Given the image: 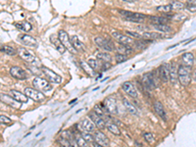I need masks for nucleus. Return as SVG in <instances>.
Listing matches in <instances>:
<instances>
[{"label": "nucleus", "instance_id": "obj_1", "mask_svg": "<svg viewBox=\"0 0 196 147\" xmlns=\"http://www.w3.org/2000/svg\"><path fill=\"white\" fill-rule=\"evenodd\" d=\"M120 15L122 16L126 21H129L132 23H142L145 21L146 16L142 13H134V12H129L126 10L119 11Z\"/></svg>", "mask_w": 196, "mask_h": 147}, {"label": "nucleus", "instance_id": "obj_2", "mask_svg": "<svg viewBox=\"0 0 196 147\" xmlns=\"http://www.w3.org/2000/svg\"><path fill=\"white\" fill-rule=\"evenodd\" d=\"M177 80L182 86H188L191 82V76L189 73V69L180 65L177 68Z\"/></svg>", "mask_w": 196, "mask_h": 147}, {"label": "nucleus", "instance_id": "obj_3", "mask_svg": "<svg viewBox=\"0 0 196 147\" xmlns=\"http://www.w3.org/2000/svg\"><path fill=\"white\" fill-rule=\"evenodd\" d=\"M58 38L69 52H71L72 54L77 52V50L74 48L73 45H72L71 40H70V37H69L67 32H65L64 29H60V31L58 32Z\"/></svg>", "mask_w": 196, "mask_h": 147}, {"label": "nucleus", "instance_id": "obj_4", "mask_svg": "<svg viewBox=\"0 0 196 147\" xmlns=\"http://www.w3.org/2000/svg\"><path fill=\"white\" fill-rule=\"evenodd\" d=\"M142 85L144 89H147V90L151 91L153 89H155L158 85H157L154 75L153 73H146L142 76Z\"/></svg>", "mask_w": 196, "mask_h": 147}, {"label": "nucleus", "instance_id": "obj_5", "mask_svg": "<svg viewBox=\"0 0 196 147\" xmlns=\"http://www.w3.org/2000/svg\"><path fill=\"white\" fill-rule=\"evenodd\" d=\"M32 85L34 86L35 89H37L39 91L43 92H48L52 89V85L49 82H47L46 80L42 79V77H35L32 80Z\"/></svg>", "mask_w": 196, "mask_h": 147}, {"label": "nucleus", "instance_id": "obj_6", "mask_svg": "<svg viewBox=\"0 0 196 147\" xmlns=\"http://www.w3.org/2000/svg\"><path fill=\"white\" fill-rule=\"evenodd\" d=\"M24 93L29 98H31L32 100H34L35 102H42L45 99V95L41 91H39L35 88L26 87L25 90H24Z\"/></svg>", "mask_w": 196, "mask_h": 147}, {"label": "nucleus", "instance_id": "obj_7", "mask_svg": "<svg viewBox=\"0 0 196 147\" xmlns=\"http://www.w3.org/2000/svg\"><path fill=\"white\" fill-rule=\"evenodd\" d=\"M17 53L19 54L21 58L25 60L26 62L29 63V64H34V63H37V56L32 52H31V51H29L28 49L24 48V47H20V48L17 50Z\"/></svg>", "mask_w": 196, "mask_h": 147}, {"label": "nucleus", "instance_id": "obj_8", "mask_svg": "<svg viewBox=\"0 0 196 147\" xmlns=\"http://www.w3.org/2000/svg\"><path fill=\"white\" fill-rule=\"evenodd\" d=\"M112 35H113L114 38H116V39L118 40V42H119L120 44H122V45L131 47V45H134V40L132 39L131 37H128V35L122 34L119 32H113Z\"/></svg>", "mask_w": 196, "mask_h": 147}, {"label": "nucleus", "instance_id": "obj_9", "mask_svg": "<svg viewBox=\"0 0 196 147\" xmlns=\"http://www.w3.org/2000/svg\"><path fill=\"white\" fill-rule=\"evenodd\" d=\"M41 71L43 72L45 77L49 80V82H54V83H61L62 82V77L59 76L58 74H56L55 72L52 71L51 69L47 67H41Z\"/></svg>", "mask_w": 196, "mask_h": 147}, {"label": "nucleus", "instance_id": "obj_10", "mask_svg": "<svg viewBox=\"0 0 196 147\" xmlns=\"http://www.w3.org/2000/svg\"><path fill=\"white\" fill-rule=\"evenodd\" d=\"M94 42H95L96 45L99 47V48L106 50V51H113L114 48H115L114 44L111 42L110 40L105 39V38L101 37H94Z\"/></svg>", "mask_w": 196, "mask_h": 147}, {"label": "nucleus", "instance_id": "obj_11", "mask_svg": "<svg viewBox=\"0 0 196 147\" xmlns=\"http://www.w3.org/2000/svg\"><path fill=\"white\" fill-rule=\"evenodd\" d=\"M10 75L14 79L20 80L29 79V75L27 73V71L24 70L23 68L18 67V66H14V67H12L10 69Z\"/></svg>", "mask_w": 196, "mask_h": 147}, {"label": "nucleus", "instance_id": "obj_12", "mask_svg": "<svg viewBox=\"0 0 196 147\" xmlns=\"http://www.w3.org/2000/svg\"><path fill=\"white\" fill-rule=\"evenodd\" d=\"M18 40L21 44L28 47H37V40L32 35L29 34H19L18 35Z\"/></svg>", "mask_w": 196, "mask_h": 147}, {"label": "nucleus", "instance_id": "obj_13", "mask_svg": "<svg viewBox=\"0 0 196 147\" xmlns=\"http://www.w3.org/2000/svg\"><path fill=\"white\" fill-rule=\"evenodd\" d=\"M104 108H105V111H106L108 114H111V115H116V114H118L117 102L113 97H108L105 99Z\"/></svg>", "mask_w": 196, "mask_h": 147}, {"label": "nucleus", "instance_id": "obj_14", "mask_svg": "<svg viewBox=\"0 0 196 147\" xmlns=\"http://www.w3.org/2000/svg\"><path fill=\"white\" fill-rule=\"evenodd\" d=\"M88 118L90 119V121H92L93 124L95 125V127H97L99 130H104V128H106V123H105V121L100 116L97 115L94 111L88 113Z\"/></svg>", "mask_w": 196, "mask_h": 147}, {"label": "nucleus", "instance_id": "obj_15", "mask_svg": "<svg viewBox=\"0 0 196 147\" xmlns=\"http://www.w3.org/2000/svg\"><path fill=\"white\" fill-rule=\"evenodd\" d=\"M0 101H1L2 103H4L5 105H7V106L15 108V109H19V108L21 107V104H22V103H20V102L16 101L13 97L8 94L0 95Z\"/></svg>", "mask_w": 196, "mask_h": 147}, {"label": "nucleus", "instance_id": "obj_16", "mask_svg": "<svg viewBox=\"0 0 196 147\" xmlns=\"http://www.w3.org/2000/svg\"><path fill=\"white\" fill-rule=\"evenodd\" d=\"M94 141L98 144H100L104 147H108L110 145V139L106 136V134H104L101 131H95L94 133Z\"/></svg>", "mask_w": 196, "mask_h": 147}, {"label": "nucleus", "instance_id": "obj_17", "mask_svg": "<svg viewBox=\"0 0 196 147\" xmlns=\"http://www.w3.org/2000/svg\"><path fill=\"white\" fill-rule=\"evenodd\" d=\"M122 88L123 90L126 92L129 96H131L132 98L137 97V90L135 89L134 85H132L131 82H125L122 85Z\"/></svg>", "mask_w": 196, "mask_h": 147}, {"label": "nucleus", "instance_id": "obj_18", "mask_svg": "<svg viewBox=\"0 0 196 147\" xmlns=\"http://www.w3.org/2000/svg\"><path fill=\"white\" fill-rule=\"evenodd\" d=\"M159 77L160 80H162L163 82H168L170 80V71H169V66L167 64H163L159 68Z\"/></svg>", "mask_w": 196, "mask_h": 147}, {"label": "nucleus", "instance_id": "obj_19", "mask_svg": "<svg viewBox=\"0 0 196 147\" xmlns=\"http://www.w3.org/2000/svg\"><path fill=\"white\" fill-rule=\"evenodd\" d=\"M95 125L88 119H84L80 122V130H83L85 133H93V131H95Z\"/></svg>", "mask_w": 196, "mask_h": 147}, {"label": "nucleus", "instance_id": "obj_20", "mask_svg": "<svg viewBox=\"0 0 196 147\" xmlns=\"http://www.w3.org/2000/svg\"><path fill=\"white\" fill-rule=\"evenodd\" d=\"M194 56L193 54L190 52L185 53L182 57V66H185V68L190 69L192 66L194 65Z\"/></svg>", "mask_w": 196, "mask_h": 147}, {"label": "nucleus", "instance_id": "obj_21", "mask_svg": "<svg viewBox=\"0 0 196 147\" xmlns=\"http://www.w3.org/2000/svg\"><path fill=\"white\" fill-rule=\"evenodd\" d=\"M154 110L157 113V115H158L163 121H165V122L167 121V113H166L165 108L160 101H156L154 103Z\"/></svg>", "mask_w": 196, "mask_h": 147}, {"label": "nucleus", "instance_id": "obj_22", "mask_svg": "<svg viewBox=\"0 0 196 147\" xmlns=\"http://www.w3.org/2000/svg\"><path fill=\"white\" fill-rule=\"evenodd\" d=\"M10 94L15 100L20 102V103H27L29 100V97L27 96L25 93H22V92L15 90V89H12V90L10 91Z\"/></svg>", "mask_w": 196, "mask_h": 147}, {"label": "nucleus", "instance_id": "obj_23", "mask_svg": "<svg viewBox=\"0 0 196 147\" xmlns=\"http://www.w3.org/2000/svg\"><path fill=\"white\" fill-rule=\"evenodd\" d=\"M50 41H51V43H52L53 45L55 46V48L58 50L59 53H61V54L65 53L66 48L64 47V45L62 44L61 41H60L59 38L56 37V35H51V37H50Z\"/></svg>", "mask_w": 196, "mask_h": 147}, {"label": "nucleus", "instance_id": "obj_24", "mask_svg": "<svg viewBox=\"0 0 196 147\" xmlns=\"http://www.w3.org/2000/svg\"><path fill=\"white\" fill-rule=\"evenodd\" d=\"M169 71H170V82L172 83H176L177 80V68L174 62L169 66Z\"/></svg>", "mask_w": 196, "mask_h": 147}, {"label": "nucleus", "instance_id": "obj_25", "mask_svg": "<svg viewBox=\"0 0 196 147\" xmlns=\"http://www.w3.org/2000/svg\"><path fill=\"white\" fill-rule=\"evenodd\" d=\"M70 40H71L72 45H73V47L75 49H76L77 51H83V52L84 51V45H83V43L78 39V37H77V35H73V37H71Z\"/></svg>", "mask_w": 196, "mask_h": 147}, {"label": "nucleus", "instance_id": "obj_26", "mask_svg": "<svg viewBox=\"0 0 196 147\" xmlns=\"http://www.w3.org/2000/svg\"><path fill=\"white\" fill-rule=\"evenodd\" d=\"M106 127H107V130L109 131L111 133H113L114 136H121V133H122L120 128H118V125L114 122H111L110 120H108L106 122Z\"/></svg>", "mask_w": 196, "mask_h": 147}, {"label": "nucleus", "instance_id": "obj_27", "mask_svg": "<svg viewBox=\"0 0 196 147\" xmlns=\"http://www.w3.org/2000/svg\"><path fill=\"white\" fill-rule=\"evenodd\" d=\"M168 22H170V19H169V18L157 17V16L150 17V23L153 24V26H155V25H167Z\"/></svg>", "mask_w": 196, "mask_h": 147}, {"label": "nucleus", "instance_id": "obj_28", "mask_svg": "<svg viewBox=\"0 0 196 147\" xmlns=\"http://www.w3.org/2000/svg\"><path fill=\"white\" fill-rule=\"evenodd\" d=\"M123 106L126 107V109L129 111V113L131 114V115H134V116H137L138 115V111L137 109L135 108L134 105H132L131 102H129L126 98H123Z\"/></svg>", "mask_w": 196, "mask_h": 147}, {"label": "nucleus", "instance_id": "obj_29", "mask_svg": "<svg viewBox=\"0 0 196 147\" xmlns=\"http://www.w3.org/2000/svg\"><path fill=\"white\" fill-rule=\"evenodd\" d=\"M141 37L143 38V39H145L147 41H153V40H156V39H159V38H161V34H157V32H143L142 35H141Z\"/></svg>", "mask_w": 196, "mask_h": 147}, {"label": "nucleus", "instance_id": "obj_30", "mask_svg": "<svg viewBox=\"0 0 196 147\" xmlns=\"http://www.w3.org/2000/svg\"><path fill=\"white\" fill-rule=\"evenodd\" d=\"M15 27L23 32H31L32 29V25L28 22H17L15 23Z\"/></svg>", "mask_w": 196, "mask_h": 147}, {"label": "nucleus", "instance_id": "obj_31", "mask_svg": "<svg viewBox=\"0 0 196 147\" xmlns=\"http://www.w3.org/2000/svg\"><path fill=\"white\" fill-rule=\"evenodd\" d=\"M96 58H98V60H100V61L105 62V63H110L112 61V56H111L109 53H106V52L97 53L96 54Z\"/></svg>", "mask_w": 196, "mask_h": 147}, {"label": "nucleus", "instance_id": "obj_32", "mask_svg": "<svg viewBox=\"0 0 196 147\" xmlns=\"http://www.w3.org/2000/svg\"><path fill=\"white\" fill-rule=\"evenodd\" d=\"M75 138H76L77 144L78 147H90L88 142L86 141L85 139L83 138L81 136H78V134H75Z\"/></svg>", "mask_w": 196, "mask_h": 147}, {"label": "nucleus", "instance_id": "obj_33", "mask_svg": "<svg viewBox=\"0 0 196 147\" xmlns=\"http://www.w3.org/2000/svg\"><path fill=\"white\" fill-rule=\"evenodd\" d=\"M118 51H119L120 54H123V55L128 56L129 54H131L132 52V48L131 46H126V45L120 44V45L118 46Z\"/></svg>", "mask_w": 196, "mask_h": 147}, {"label": "nucleus", "instance_id": "obj_34", "mask_svg": "<svg viewBox=\"0 0 196 147\" xmlns=\"http://www.w3.org/2000/svg\"><path fill=\"white\" fill-rule=\"evenodd\" d=\"M0 51H1V52L6 53V54H8V55H10V56H14V55H16V54H17V50H15L13 47L8 46V45L2 46L1 48H0Z\"/></svg>", "mask_w": 196, "mask_h": 147}, {"label": "nucleus", "instance_id": "obj_35", "mask_svg": "<svg viewBox=\"0 0 196 147\" xmlns=\"http://www.w3.org/2000/svg\"><path fill=\"white\" fill-rule=\"evenodd\" d=\"M156 10L158 12H161V13L168 14L170 13V12H172V7L171 5H161V6H157Z\"/></svg>", "mask_w": 196, "mask_h": 147}, {"label": "nucleus", "instance_id": "obj_36", "mask_svg": "<svg viewBox=\"0 0 196 147\" xmlns=\"http://www.w3.org/2000/svg\"><path fill=\"white\" fill-rule=\"evenodd\" d=\"M80 66H81V68H83V70L85 72L86 74L90 75V76H92V75L94 74V71H93L92 69L90 68V66H89L88 64H86L85 62L80 61Z\"/></svg>", "mask_w": 196, "mask_h": 147}, {"label": "nucleus", "instance_id": "obj_37", "mask_svg": "<svg viewBox=\"0 0 196 147\" xmlns=\"http://www.w3.org/2000/svg\"><path fill=\"white\" fill-rule=\"evenodd\" d=\"M155 29L159 32H171V27L169 25H155L154 26Z\"/></svg>", "mask_w": 196, "mask_h": 147}, {"label": "nucleus", "instance_id": "obj_38", "mask_svg": "<svg viewBox=\"0 0 196 147\" xmlns=\"http://www.w3.org/2000/svg\"><path fill=\"white\" fill-rule=\"evenodd\" d=\"M170 5L172 7V10H182V9L185 8V4L179 1H174Z\"/></svg>", "mask_w": 196, "mask_h": 147}, {"label": "nucleus", "instance_id": "obj_39", "mask_svg": "<svg viewBox=\"0 0 196 147\" xmlns=\"http://www.w3.org/2000/svg\"><path fill=\"white\" fill-rule=\"evenodd\" d=\"M143 138L145 139V141L148 143V144H151V143H153L155 141L154 136H153V133H143Z\"/></svg>", "mask_w": 196, "mask_h": 147}, {"label": "nucleus", "instance_id": "obj_40", "mask_svg": "<svg viewBox=\"0 0 196 147\" xmlns=\"http://www.w3.org/2000/svg\"><path fill=\"white\" fill-rule=\"evenodd\" d=\"M128 59H129L128 56L123 55V54L118 53V54H116V56H115V60H116V62L118 63V64H121V63H123V62L128 61Z\"/></svg>", "mask_w": 196, "mask_h": 147}, {"label": "nucleus", "instance_id": "obj_41", "mask_svg": "<svg viewBox=\"0 0 196 147\" xmlns=\"http://www.w3.org/2000/svg\"><path fill=\"white\" fill-rule=\"evenodd\" d=\"M87 64L90 66V68H91L94 72L98 70L99 65H98V62L96 61L95 59H88L87 60Z\"/></svg>", "mask_w": 196, "mask_h": 147}, {"label": "nucleus", "instance_id": "obj_42", "mask_svg": "<svg viewBox=\"0 0 196 147\" xmlns=\"http://www.w3.org/2000/svg\"><path fill=\"white\" fill-rule=\"evenodd\" d=\"M60 145H62V146H64V147H75L72 143L69 141V140L66 138V137H64V136H61V138H60Z\"/></svg>", "mask_w": 196, "mask_h": 147}, {"label": "nucleus", "instance_id": "obj_43", "mask_svg": "<svg viewBox=\"0 0 196 147\" xmlns=\"http://www.w3.org/2000/svg\"><path fill=\"white\" fill-rule=\"evenodd\" d=\"M81 136H83L87 142H94V136H91L89 133H85V131H83V133H81Z\"/></svg>", "mask_w": 196, "mask_h": 147}, {"label": "nucleus", "instance_id": "obj_44", "mask_svg": "<svg viewBox=\"0 0 196 147\" xmlns=\"http://www.w3.org/2000/svg\"><path fill=\"white\" fill-rule=\"evenodd\" d=\"M186 7H187L191 12H195L196 11V0L187 2V4H186Z\"/></svg>", "mask_w": 196, "mask_h": 147}, {"label": "nucleus", "instance_id": "obj_45", "mask_svg": "<svg viewBox=\"0 0 196 147\" xmlns=\"http://www.w3.org/2000/svg\"><path fill=\"white\" fill-rule=\"evenodd\" d=\"M12 121L11 119L7 116L0 115V124H10Z\"/></svg>", "mask_w": 196, "mask_h": 147}, {"label": "nucleus", "instance_id": "obj_46", "mask_svg": "<svg viewBox=\"0 0 196 147\" xmlns=\"http://www.w3.org/2000/svg\"><path fill=\"white\" fill-rule=\"evenodd\" d=\"M126 34H129V37H135V38H142L141 37V35L139 34H137V32H129V31H126Z\"/></svg>", "mask_w": 196, "mask_h": 147}, {"label": "nucleus", "instance_id": "obj_47", "mask_svg": "<svg viewBox=\"0 0 196 147\" xmlns=\"http://www.w3.org/2000/svg\"><path fill=\"white\" fill-rule=\"evenodd\" d=\"M194 62H195V69L193 71V75H192V79H193V80H195L196 82V58L194 60Z\"/></svg>", "mask_w": 196, "mask_h": 147}, {"label": "nucleus", "instance_id": "obj_48", "mask_svg": "<svg viewBox=\"0 0 196 147\" xmlns=\"http://www.w3.org/2000/svg\"><path fill=\"white\" fill-rule=\"evenodd\" d=\"M93 146H94V147H104V146L98 144V143H96V142H93Z\"/></svg>", "mask_w": 196, "mask_h": 147}, {"label": "nucleus", "instance_id": "obj_49", "mask_svg": "<svg viewBox=\"0 0 196 147\" xmlns=\"http://www.w3.org/2000/svg\"><path fill=\"white\" fill-rule=\"evenodd\" d=\"M126 2H134V1H137V0H123Z\"/></svg>", "mask_w": 196, "mask_h": 147}, {"label": "nucleus", "instance_id": "obj_50", "mask_svg": "<svg viewBox=\"0 0 196 147\" xmlns=\"http://www.w3.org/2000/svg\"><path fill=\"white\" fill-rule=\"evenodd\" d=\"M77 101V99H74V100H72L71 102H70V104H72V103H74V102H76Z\"/></svg>", "mask_w": 196, "mask_h": 147}, {"label": "nucleus", "instance_id": "obj_51", "mask_svg": "<svg viewBox=\"0 0 196 147\" xmlns=\"http://www.w3.org/2000/svg\"><path fill=\"white\" fill-rule=\"evenodd\" d=\"M60 146H61V147H64V146H62V145H60Z\"/></svg>", "mask_w": 196, "mask_h": 147}]
</instances>
